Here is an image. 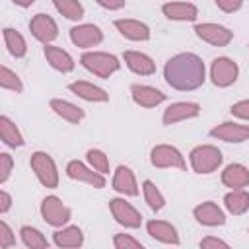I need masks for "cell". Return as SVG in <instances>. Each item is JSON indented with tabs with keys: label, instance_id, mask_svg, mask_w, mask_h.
Returning <instances> with one entry per match:
<instances>
[{
	"label": "cell",
	"instance_id": "obj_15",
	"mask_svg": "<svg viewBox=\"0 0 249 249\" xmlns=\"http://www.w3.org/2000/svg\"><path fill=\"white\" fill-rule=\"evenodd\" d=\"M115 27L119 33L130 41H148L150 39V29L146 23L138 19H115Z\"/></svg>",
	"mask_w": 249,
	"mask_h": 249
},
{
	"label": "cell",
	"instance_id": "obj_12",
	"mask_svg": "<svg viewBox=\"0 0 249 249\" xmlns=\"http://www.w3.org/2000/svg\"><path fill=\"white\" fill-rule=\"evenodd\" d=\"M66 173H68V177L70 179H76V181H84V183H88V185H91V187H95V189H101V187H105V179H103V173H99V171H91L89 167H86L82 161H78V160H74V161H70L68 165H66Z\"/></svg>",
	"mask_w": 249,
	"mask_h": 249
},
{
	"label": "cell",
	"instance_id": "obj_31",
	"mask_svg": "<svg viewBox=\"0 0 249 249\" xmlns=\"http://www.w3.org/2000/svg\"><path fill=\"white\" fill-rule=\"evenodd\" d=\"M53 4L68 19H80L84 16V6L78 0H53Z\"/></svg>",
	"mask_w": 249,
	"mask_h": 249
},
{
	"label": "cell",
	"instance_id": "obj_5",
	"mask_svg": "<svg viewBox=\"0 0 249 249\" xmlns=\"http://www.w3.org/2000/svg\"><path fill=\"white\" fill-rule=\"evenodd\" d=\"M210 78L214 82V86L218 88H228L235 82L237 78V64L228 58V56H218L212 60V68H210Z\"/></svg>",
	"mask_w": 249,
	"mask_h": 249
},
{
	"label": "cell",
	"instance_id": "obj_19",
	"mask_svg": "<svg viewBox=\"0 0 249 249\" xmlns=\"http://www.w3.org/2000/svg\"><path fill=\"white\" fill-rule=\"evenodd\" d=\"M222 183L230 189H243L249 185V169L241 163H230L222 171Z\"/></svg>",
	"mask_w": 249,
	"mask_h": 249
},
{
	"label": "cell",
	"instance_id": "obj_9",
	"mask_svg": "<svg viewBox=\"0 0 249 249\" xmlns=\"http://www.w3.org/2000/svg\"><path fill=\"white\" fill-rule=\"evenodd\" d=\"M195 31L202 41H206L214 47H226L233 39V33L228 27L218 25V23H198V25H195Z\"/></svg>",
	"mask_w": 249,
	"mask_h": 249
},
{
	"label": "cell",
	"instance_id": "obj_35",
	"mask_svg": "<svg viewBox=\"0 0 249 249\" xmlns=\"http://www.w3.org/2000/svg\"><path fill=\"white\" fill-rule=\"evenodd\" d=\"M113 243H115L117 249H142V243L138 239L126 235V233H117Z\"/></svg>",
	"mask_w": 249,
	"mask_h": 249
},
{
	"label": "cell",
	"instance_id": "obj_23",
	"mask_svg": "<svg viewBox=\"0 0 249 249\" xmlns=\"http://www.w3.org/2000/svg\"><path fill=\"white\" fill-rule=\"evenodd\" d=\"M68 89L72 93H76L78 97L86 99V101H107L109 99V93L105 89H101V88H97V86H93L89 82H82V80L72 82L68 86Z\"/></svg>",
	"mask_w": 249,
	"mask_h": 249
},
{
	"label": "cell",
	"instance_id": "obj_28",
	"mask_svg": "<svg viewBox=\"0 0 249 249\" xmlns=\"http://www.w3.org/2000/svg\"><path fill=\"white\" fill-rule=\"evenodd\" d=\"M0 138L4 144L12 146V148L23 146V138H21L19 130L16 128V124L8 117H0Z\"/></svg>",
	"mask_w": 249,
	"mask_h": 249
},
{
	"label": "cell",
	"instance_id": "obj_3",
	"mask_svg": "<svg viewBox=\"0 0 249 249\" xmlns=\"http://www.w3.org/2000/svg\"><path fill=\"white\" fill-rule=\"evenodd\" d=\"M222 163V152L216 146L204 144L191 152V165L196 173H212Z\"/></svg>",
	"mask_w": 249,
	"mask_h": 249
},
{
	"label": "cell",
	"instance_id": "obj_40",
	"mask_svg": "<svg viewBox=\"0 0 249 249\" xmlns=\"http://www.w3.org/2000/svg\"><path fill=\"white\" fill-rule=\"evenodd\" d=\"M200 247L202 249H208V247H228V243L222 241V239H218V237H204L200 241Z\"/></svg>",
	"mask_w": 249,
	"mask_h": 249
},
{
	"label": "cell",
	"instance_id": "obj_36",
	"mask_svg": "<svg viewBox=\"0 0 249 249\" xmlns=\"http://www.w3.org/2000/svg\"><path fill=\"white\" fill-rule=\"evenodd\" d=\"M16 243V237L12 235V230L6 222H0V249H8Z\"/></svg>",
	"mask_w": 249,
	"mask_h": 249
},
{
	"label": "cell",
	"instance_id": "obj_21",
	"mask_svg": "<svg viewBox=\"0 0 249 249\" xmlns=\"http://www.w3.org/2000/svg\"><path fill=\"white\" fill-rule=\"evenodd\" d=\"M113 189L121 195H128V196H134L138 195V185H136V179L132 175V171L126 167V165H119L117 171H115V177H113Z\"/></svg>",
	"mask_w": 249,
	"mask_h": 249
},
{
	"label": "cell",
	"instance_id": "obj_11",
	"mask_svg": "<svg viewBox=\"0 0 249 249\" xmlns=\"http://www.w3.org/2000/svg\"><path fill=\"white\" fill-rule=\"evenodd\" d=\"M70 39L76 47L86 49V47H93V45L101 43L103 33L93 23H82V25H76V27L70 29Z\"/></svg>",
	"mask_w": 249,
	"mask_h": 249
},
{
	"label": "cell",
	"instance_id": "obj_20",
	"mask_svg": "<svg viewBox=\"0 0 249 249\" xmlns=\"http://www.w3.org/2000/svg\"><path fill=\"white\" fill-rule=\"evenodd\" d=\"M124 62L126 66L134 72V74H140V76H150L156 72V64L154 60L144 54V53H138V51H126L124 53Z\"/></svg>",
	"mask_w": 249,
	"mask_h": 249
},
{
	"label": "cell",
	"instance_id": "obj_34",
	"mask_svg": "<svg viewBox=\"0 0 249 249\" xmlns=\"http://www.w3.org/2000/svg\"><path fill=\"white\" fill-rule=\"evenodd\" d=\"M88 161L99 173H107L109 171V160L101 150H88Z\"/></svg>",
	"mask_w": 249,
	"mask_h": 249
},
{
	"label": "cell",
	"instance_id": "obj_13",
	"mask_svg": "<svg viewBox=\"0 0 249 249\" xmlns=\"http://www.w3.org/2000/svg\"><path fill=\"white\" fill-rule=\"evenodd\" d=\"M200 113V105L198 103H191V101H179V103H173L165 109L163 113V124H175L179 121H185V119H193Z\"/></svg>",
	"mask_w": 249,
	"mask_h": 249
},
{
	"label": "cell",
	"instance_id": "obj_7",
	"mask_svg": "<svg viewBox=\"0 0 249 249\" xmlns=\"http://www.w3.org/2000/svg\"><path fill=\"white\" fill-rule=\"evenodd\" d=\"M109 208H111L113 218L121 226H124V228H140V224H142L140 212L130 202H126L124 198H113L109 202Z\"/></svg>",
	"mask_w": 249,
	"mask_h": 249
},
{
	"label": "cell",
	"instance_id": "obj_37",
	"mask_svg": "<svg viewBox=\"0 0 249 249\" xmlns=\"http://www.w3.org/2000/svg\"><path fill=\"white\" fill-rule=\"evenodd\" d=\"M231 115L249 121V99H243V101L233 103V105H231Z\"/></svg>",
	"mask_w": 249,
	"mask_h": 249
},
{
	"label": "cell",
	"instance_id": "obj_1",
	"mask_svg": "<svg viewBox=\"0 0 249 249\" xmlns=\"http://www.w3.org/2000/svg\"><path fill=\"white\" fill-rule=\"evenodd\" d=\"M163 76L171 88L191 91L204 84V62L193 53H181L165 62Z\"/></svg>",
	"mask_w": 249,
	"mask_h": 249
},
{
	"label": "cell",
	"instance_id": "obj_17",
	"mask_svg": "<svg viewBox=\"0 0 249 249\" xmlns=\"http://www.w3.org/2000/svg\"><path fill=\"white\" fill-rule=\"evenodd\" d=\"M161 12L169 19H177V21H195L198 16L196 6L189 2H167L161 6Z\"/></svg>",
	"mask_w": 249,
	"mask_h": 249
},
{
	"label": "cell",
	"instance_id": "obj_25",
	"mask_svg": "<svg viewBox=\"0 0 249 249\" xmlns=\"http://www.w3.org/2000/svg\"><path fill=\"white\" fill-rule=\"evenodd\" d=\"M51 109L58 117L66 119L68 123H80L84 119V111L78 105H74L70 101H64V99H51Z\"/></svg>",
	"mask_w": 249,
	"mask_h": 249
},
{
	"label": "cell",
	"instance_id": "obj_4",
	"mask_svg": "<svg viewBox=\"0 0 249 249\" xmlns=\"http://www.w3.org/2000/svg\"><path fill=\"white\" fill-rule=\"evenodd\" d=\"M31 167L37 175V179L47 187V189H54L58 185V171L56 165L53 161V158L45 152H35L31 156Z\"/></svg>",
	"mask_w": 249,
	"mask_h": 249
},
{
	"label": "cell",
	"instance_id": "obj_8",
	"mask_svg": "<svg viewBox=\"0 0 249 249\" xmlns=\"http://www.w3.org/2000/svg\"><path fill=\"white\" fill-rule=\"evenodd\" d=\"M150 161L156 167H179V169L187 167L181 152L177 148H173V146H167V144L156 146L152 150V154H150Z\"/></svg>",
	"mask_w": 249,
	"mask_h": 249
},
{
	"label": "cell",
	"instance_id": "obj_27",
	"mask_svg": "<svg viewBox=\"0 0 249 249\" xmlns=\"http://www.w3.org/2000/svg\"><path fill=\"white\" fill-rule=\"evenodd\" d=\"M224 204L231 214H243L249 208V193H245L243 189H231V193L224 196Z\"/></svg>",
	"mask_w": 249,
	"mask_h": 249
},
{
	"label": "cell",
	"instance_id": "obj_42",
	"mask_svg": "<svg viewBox=\"0 0 249 249\" xmlns=\"http://www.w3.org/2000/svg\"><path fill=\"white\" fill-rule=\"evenodd\" d=\"M0 200H2L0 210H2V212H6V210L10 208V195H8L6 191H2V193H0Z\"/></svg>",
	"mask_w": 249,
	"mask_h": 249
},
{
	"label": "cell",
	"instance_id": "obj_30",
	"mask_svg": "<svg viewBox=\"0 0 249 249\" xmlns=\"http://www.w3.org/2000/svg\"><path fill=\"white\" fill-rule=\"evenodd\" d=\"M4 39H6V45H8V51L14 54V56H23L27 47H25V39L12 27H6L4 29Z\"/></svg>",
	"mask_w": 249,
	"mask_h": 249
},
{
	"label": "cell",
	"instance_id": "obj_2",
	"mask_svg": "<svg viewBox=\"0 0 249 249\" xmlns=\"http://www.w3.org/2000/svg\"><path fill=\"white\" fill-rule=\"evenodd\" d=\"M80 62L84 64V68H88L89 72H93L99 78H109L121 66V62H119L117 56L107 54V53H95V51L84 53L82 58H80Z\"/></svg>",
	"mask_w": 249,
	"mask_h": 249
},
{
	"label": "cell",
	"instance_id": "obj_6",
	"mask_svg": "<svg viewBox=\"0 0 249 249\" xmlns=\"http://www.w3.org/2000/svg\"><path fill=\"white\" fill-rule=\"evenodd\" d=\"M41 214H43L45 222L54 228H58L70 220V208L64 206L58 196H53V195L41 202Z\"/></svg>",
	"mask_w": 249,
	"mask_h": 249
},
{
	"label": "cell",
	"instance_id": "obj_41",
	"mask_svg": "<svg viewBox=\"0 0 249 249\" xmlns=\"http://www.w3.org/2000/svg\"><path fill=\"white\" fill-rule=\"evenodd\" d=\"M95 2L107 10H119L124 6V0H95Z\"/></svg>",
	"mask_w": 249,
	"mask_h": 249
},
{
	"label": "cell",
	"instance_id": "obj_39",
	"mask_svg": "<svg viewBox=\"0 0 249 249\" xmlns=\"http://www.w3.org/2000/svg\"><path fill=\"white\" fill-rule=\"evenodd\" d=\"M241 4H243V0H216V6L224 12H235L241 8Z\"/></svg>",
	"mask_w": 249,
	"mask_h": 249
},
{
	"label": "cell",
	"instance_id": "obj_22",
	"mask_svg": "<svg viewBox=\"0 0 249 249\" xmlns=\"http://www.w3.org/2000/svg\"><path fill=\"white\" fill-rule=\"evenodd\" d=\"M146 230H148V233H150L154 239H158V241H161V243H173V245L179 243L177 230H175L169 222H163V220H150V222L146 224Z\"/></svg>",
	"mask_w": 249,
	"mask_h": 249
},
{
	"label": "cell",
	"instance_id": "obj_16",
	"mask_svg": "<svg viewBox=\"0 0 249 249\" xmlns=\"http://www.w3.org/2000/svg\"><path fill=\"white\" fill-rule=\"evenodd\" d=\"M210 134L226 142H243V140H249V126L235 124V123H222L216 128H212Z\"/></svg>",
	"mask_w": 249,
	"mask_h": 249
},
{
	"label": "cell",
	"instance_id": "obj_14",
	"mask_svg": "<svg viewBox=\"0 0 249 249\" xmlns=\"http://www.w3.org/2000/svg\"><path fill=\"white\" fill-rule=\"evenodd\" d=\"M195 218L198 224L202 226H222L226 222V216L224 212L220 210V206L212 200H206L202 204H198L195 208Z\"/></svg>",
	"mask_w": 249,
	"mask_h": 249
},
{
	"label": "cell",
	"instance_id": "obj_32",
	"mask_svg": "<svg viewBox=\"0 0 249 249\" xmlns=\"http://www.w3.org/2000/svg\"><path fill=\"white\" fill-rule=\"evenodd\" d=\"M142 189H144V198H146V202H148V206L152 208V210H161L163 208V204H165V198H163V195L158 191V187L148 179V181H144V185H142Z\"/></svg>",
	"mask_w": 249,
	"mask_h": 249
},
{
	"label": "cell",
	"instance_id": "obj_10",
	"mask_svg": "<svg viewBox=\"0 0 249 249\" xmlns=\"http://www.w3.org/2000/svg\"><path fill=\"white\" fill-rule=\"evenodd\" d=\"M29 29L33 33L35 39H39L41 43H51L53 39H56L58 35V27L54 23V19L47 14H37L31 21H29Z\"/></svg>",
	"mask_w": 249,
	"mask_h": 249
},
{
	"label": "cell",
	"instance_id": "obj_33",
	"mask_svg": "<svg viewBox=\"0 0 249 249\" xmlns=\"http://www.w3.org/2000/svg\"><path fill=\"white\" fill-rule=\"evenodd\" d=\"M0 86H2L4 89H12V91H18V93L23 89L19 78H18L12 70H8L6 66H2V70H0Z\"/></svg>",
	"mask_w": 249,
	"mask_h": 249
},
{
	"label": "cell",
	"instance_id": "obj_29",
	"mask_svg": "<svg viewBox=\"0 0 249 249\" xmlns=\"http://www.w3.org/2000/svg\"><path fill=\"white\" fill-rule=\"evenodd\" d=\"M21 241H23L25 247H31V249H45V247H49V241L45 239V235L39 230L31 228V226H23L21 228Z\"/></svg>",
	"mask_w": 249,
	"mask_h": 249
},
{
	"label": "cell",
	"instance_id": "obj_26",
	"mask_svg": "<svg viewBox=\"0 0 249 249\" xmlns=\"http://www.w3.org/2000/svg\"><path fill=\"white\" fill-rule=\"evenodd\" d=\"M54 243L58 247H80L84 243V233L78 226H68L54 231Z\"/></svg>",
	"mask_w": 249,
	"mask_h": 249
},
{
	"label": "cell",
	"instance_id": "obj_38",
	"mask_svg": "<svg viewBox=\"0 0 249 249\" xmlns=\"http://www.w3.org/2000/svg\"><path fill=\"white\" fill-rule=\"evenodd\" d=\"M0 181L4 183L6 179H8V175H10V171H12V158H10V154H0Z\"/></svg>",
	"mask_w": 249,
	"mask_h": 249
},
{
	"label": "cell",
	"instance_id": "obj_43",
	"mask_svg": "<svg viewBox=\"0 0 249 249\" xmlns=\"http://www.w3.org/2000/svg\"><path fill=\"white\" fill-rule=\"evenodd\" d=\"M18 6H21V8H27V6H31L35 0H14Z\"/></svg>",
	"mask_w": 249,
	"mask_h": 249
},
{
	"label": "cell",
	"instance_id": "obj_24",
	"mask_svg": "<svg viewBox=\"0 0 249 249\" xmlns=\"http://www.w3.org/2000/svg\"><path fill=\"white\" fill-rule=\"evenodd\" d=\"M45 56H47V62H49L53 68L60 70V72H70V70L74 68L72 56H70L66 51L58 49V47L47 45V47H45Z\"/></svg>",
	"mask_w": 249,
	"mask_h": 249
},
{
	"label": "cell",
	"instance_id": "obj_18",
	"mask_svg": "<svg viewBox=\"0 0 249 249\" xmlns=\"http://www.w3.org/2000/svg\"><path fill=\"white\" fill-rule=\"evenodd\" d=\"M130 93L134 103H138L140 107H156L165 99V93H161L160 89L150 86H140V84H134L130 88Z\"/></svg>",
	"mask_w": 249,
	"mask_h": 249
}]
</instances>
